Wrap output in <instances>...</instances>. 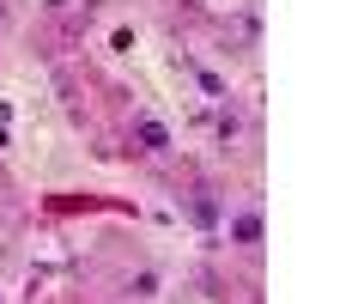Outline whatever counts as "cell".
Listing matches in <instances>:
<instances>
[{
  "instance_id": "8992f818",
  "label": "cell",
  "mask_w": 364,
  "mask_h": 304,
  "mask_svg": "<svg viewBox=\"0 0 364 304\" xmlns=\"http://www.w3.org/2000/svg\"><path fill=\"white\" fill-rule=\"evenodd\" d=\"M6 19H13V6H6V0H0V25H6Z\"/></svg>"
},
{
  "instance_id": "277c9868",
  "label": "cell",
  "mask_w": 364,
  "mask_h": 304,
  "mask_svg": "<svg viewBox=\"0 0 364 304\" xmlns=\"http://www.w3.org/2000/svg\"><path fill=\"white\" fill-rule=\"evenodd\" d=\"M116 292H122V304H152L158 292H164V274H158L152 262H140V268H128V274L116 280Z\"/></svg>"
},
{
  "instance_id": "3957f363",
  "label": "cell",
  "mask_w": 364,
  "mask_h": 304,
  "mask_svg": "<svg viewBox=\"0 0 364 304\" xmlns=\"http://www.w3.org/2000/svg\"><path fill=\"white\" fill-rule=\"evenodd\" d=\"M176 207H182V219L195 225V231H219V219H225V189L219 183H182L176 189Z\"/></svg>"
},
{
  "instance_id": "5b68a950",
  "label": "cell",
  "mask_w": 364,
  "mask_h": 304,
  "mask_svg": "<svg viewBox=\"0 0 364 304\" xmlns=\"http://www.w3.org/2000/svg\"><path fill=\"white\" fill-rule=\"evenodd\" d=\"M243 134H249L243 110H237L231 98H225V104L213 110V146H219V152H237V146H243Z\"/></svg>"
},
{
  "instance_id": "7a4b0ae2",
  "label": "cell",
  "mask_w": 364,
  "mask_h": 304,
  "mask_svg": "<svg viewBox=\"0 0 364 304\" xmlns=\"http://www.w3.org/2000/svg\"><path fill=\"white\" fill-rule=\"evenodd\" d=\"M225 238H231L237 256H249L255 262L261 243H267V207H261V195H243V201H225Z\"/></svg>"
},
{
  "instance_id": "6da1fadb",
  "label": "cell",
  "mask_w": 364,
  "mask_h": 304,
  "mask_svg": "<svg viewBox=\"0 0 364 304\" xmlns=\"http://www.w3.org/2000/svg\"><path fill=\"white\" fill-rule=\"evenodd\" d=\"M122 146H128L134 159H146V164H164L170 152H176V128H170L152 104H134L128 122H122Z\"/></svg>"
}]
</instances>
